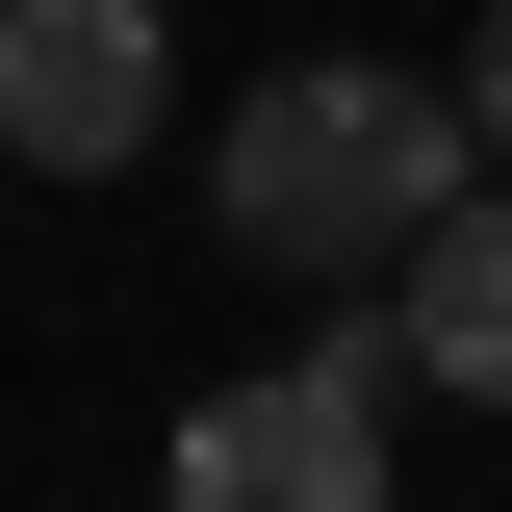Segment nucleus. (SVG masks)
Segmentation results:
<instances>
[{
	"label": "nucleus",
	"instance_id": "3",
	"mask_svg": "<svg viewBox=\"0 0 512 512\" xmlns=\"http://www.w3.org/2000/svg\"><path fill=\"white\" fill-rule=\"evenodd\" d=\"M180 103V26L154 0H0V154H52V180H128Z\"/></svg>",
	"mask_w": 512,
	"mask_h": 512
},
{
	"label": "nucleus",
	"instance_id": "2",
	"mask_svg": "<svg viewBox=\"0 0 512 512\" xmlns=\"http://www.w3.org/2000/svg\"><path fill=\"white\" fill-rule=\"evenodd\" d=\"M384 384H410V333L333 308L308 359H256L180 410V461H154V512H384Z\"/></svg>",
	"mask_w": 512,
	"mask_h": 512
},
{
	"label": "nucleus",
	"instance_id": "1",
	"mask_svg": "<svg viewBox=\"0 0 512 512\" xmlns=\"http://www.w3.org/2000/svg\"><path fill=\"white\" fill-rule=\"evenodd\" d=\"M461 180H487V128H461L410 52H282V77L231 103V154H205V205H231L256 282H384Z\"/></svg>",
	"mask_w": 512,
	"mask_h": 512
},
{
	"label": "nucleus",
	"instance_id": "4",
	"mask_svg": "<svg viewBox=\"0 0 512 512\" xmlns=\"http://www.w3.org/2000/svg\"><path fill=\"white\" fill-rule=\"evenodd\" d=\"M384 333H410V384H461V410H512V180H461L436 231L384 256Z\"/></svg>",
	"mask_w": 512,
	"mask_h": 512
},
{
	"label": "nucleus",
	"instance_id": "5",
	"mask_svg": "<svg viewBox=\"0 0 512 512\" xmlns=\"http://www.w3.org/2000/svg\"><path fill=\"white\" fill-rule=\"evenodd\" d=\"M461 128H487V180H512V0L461 26Z\"/></svg>",
	"mask_w": 512,
	"mask_h": 512
}]
</instances>
